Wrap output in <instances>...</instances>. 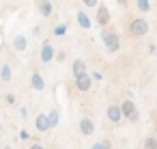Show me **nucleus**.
I'll list each match as a JSON object with an SVG mask.
<instances>
[{
	"mask_svg": "<svg viewBox=\"0 0 157 149\" xmlns=\"http://www.w3.org/2000/svg\"><path fill=\"white\" fill-rule=\"evenodd\" d=\"M13 48L20 50V52H24V50H26V37H24V35H17V37L13 39Z\"/></svg>",
	"mask_w": 157,
	"mask_h": 149,
	"instance_id": "13",
	"label": "nucleus"
},
{
	"mask_svg": "<svg viewBox=\"0 0 157 149\" xmlns=\"http://www.w3.org/2000/svg\"><path fill=\"white\" fill-rule=\"evenodd\" d=\"M144 149H157V136H146Z\"/></svg>",
	"mask_w": 157,
	"mask_h": 149,
	"instance_id": "15",
	"label": "nucleus"
},
{
	"mask_svg": "<svg viewBox=\"0 0 157 149\" xmlns=\"http://www.w3.org/2000/svg\"><path fill=\"white\" fill-rule=\"evenodd\" d=\"M5 99H7V104H15V95H13V93H7Z\"/></svg>",
	"mask_w": 157,
	"mask_h": 149,
	"instance_id": "21",
	"label": "nucleus"
},
{
	"mask_svg": "<svg viewBox=\"0 0 157 149\" xmlns=\"http://www.w3.org/2000/svg\"><path fill=\"white\" fill-rule=\"evenodd\" d=\"M37 9H39L41 18H50L52 15V2L50 0H37Z\"/></svg>",
	"mask_w": 157,
	"mask_h": 149,
	"instance_id": "8",
	"label": "nucleus"
},
{
	"mask_svg": "<svg viewBox=\"0 0 157 149\" xmlns=\"http://www.w3.org/2000/svg\"><path fill=\"white\" fill-rule=\"evenodd\" d=\"M105 117H108V121H112V123H118V121L123 119V110H121V106H116V104H110V106H108V110H105Z\"/></svg>",
	"mask_w": 157,
	"mask_h": 149,
	"instance_id": "5",
	"label": "nucleus"
},
{
	"mask_svg": "<svg viewBox=\"0 0 157 149\" xmlns=\"http://www.w3.org/2000/svg\"><path fill=\"white\" fill-rule=\"evenodd\" d=\"M30 84H33L35 91H43V89H45V82H43V78H41L37 71H33V76H30Z\"/></svg>",
	"mask_w": 157,
	"mask_h": 149,
	"instance_id": "11",
	"label": "nucleus"
},
{
	"mask_svg": "<svg viewBox=\"0 0 157 149\" xmlns=\"http://www.w3.org/2000/svg\"><path fill=\"white\" fill-rule=\"evenodd\" d=\"M56 37H63V33H67V24H60V26H56Z\"/></svg>",
	"mask_w": 157,
	"mask_h": 149,
	"instance_id": "19",
	"label": "nucleus"
},
{
	"mask_svg": "<svg viewBox=\"0 0 157 149\" xmlns=\"http://www.w3.org/2000/svg\"><path fill=\"white\" fill-rule=\"evenodd\" d=\"M35 125H37V130L39 132H48L52 125H50V119H48V115H39L37 117V121H35Z\"/></svg>",
	"mask_w": 157,
	"mask_h": 149,
	"instance_id": "10",
	"label": "nucleus"
},
{
	"mask_svg": "<svg viewBox=\"0 0 157 149\" xmlns=\"http://www.w3.org/2000/svg\"><path fill=\"white\" fill-rule=\"evenodd\" d=\"M65 58H67V52H65V50H60V52L56 54V61H65Z\"/></svg>",
	"mask_w": 157,
	"mask_h": 149,
	"instance_id": "20",
	"label": "nucleus"
},
{
	"mask_svg": "<svg viewBox=\"0 0 157 149\" xmlns=\"http://www.w3.org/2000/svg\"><path fill=\"white\" fill-rule=\"evenodd\" d=\"M101 39H103L108 52H118V48H121V39H118V35H116L114 30H103V33H101Z\"/></svg>",
	"mask_w": 157,
	"mask_h": 149,
	"instance_id": "2",
	"label": "nucleus"
},
{
	"mask_svg": "<svg viewBox=\"0 0 157 149\" xmlns=\"http://www.w3.org/2000/svg\"><path fill=\"white\" fill-rule=\"evenodd\" d=\"M90 84H93V78H90L88 74H82L80 78H75V87H78V91H88Z\"/></svg>",
	"mask_w": 157,
	"mask_h": 149,
	"instance_id": "6",
	"label": "nucleus"
},
{
	"mask_svg": "<svg viewBox=\"0 0 157 149\" xmlns=\"http://www.w3.org/2000/svg\"><path fill=\"white\" fill-rule=\"evenodd\" d=\"M48 119H50V125L54 127V125L58 123V112H56V110H54V112H50V117H48Z\"/></svg>",
	"mask_w": 157,
	"mask_h": 149,
	"instance_id": "18",
	"label": "nucleus"
},
{
	"mask_svg": "<svg viewBox=\"0 0 157 149\" xmlns=\"http://www.w3.org/2000/svg\"><path fill=\"white\" fill-rule=\"evenodd\" d=\"M138 9L142 13H148L151 11V0H138Z\"/></svg>",
	"mask_w": 157,
	"mask_h": 149,
	"instance_id": "16",
	"label": "nucleus"
},
{
	"mask_svg": "<svg viewBox=\"0 0 157 149\" xmlns=\"http://www.w3.org/2000/svg\"><path fill=\"white\" fill-rule=\"evenodd\" d=\"M56 54H54V48H52V43H43V48H41V61L43 63H48V61H52Z\"/></svg>",
	"mask_w": 157,
	"mask_h": 149,
	"instance_id": "9",
	"label": "nucleus"
},
{
	"mask_svg": "<svg viewBox=\"0 0 157 149\" xmlns=\"http://www.w3.org/2000/svg\"><path fill=\"white\" fill-rule=\"evenodd\" d=\"M30 149H43V147H41L39 143H33V145H30Z\"/></svg>",
	"mask_w": 157,
	"mask_h": 149,
	"instance_id": "24",
	"label": "nucleus"
},
{
	"mask_svg": "<svg viewBox=\"0 0 157 149\" xmlns=\"http://www.w3.org/2000/svg\"><path fill=\"white\" fill-rule=\"evenodd\" d=\"M95 18H97V24H99V26H108L110 20H112V18H110V9H108L105 5H99V7H97V15H95Z\"/></svg>",
	"mask_w": 157,
	"mask_h": 149,
	"instance_id": "4",
	"label": "nucleus"
},
{
	"mask_svg": "<svg viewBox=\"0 0 157 149\" xmlns=\"http://www.w3.org/2000/svg\"><path fill=\"white\" fill-rule=\"evenodd\" d=\"M5 149H13V147H9V145H7V147H5Z\"/></svg>",
	"mask_w": 157,
	"mask_h": 149,
	"instance_id": "26",
	"label": "nucleus"
},
{
	"mask_svg": "<svg viewBox=\"0 0 157 149\" xmlns=\"http://www.w3.org/2000/svg\"><path fill=\"white\" fill-rule=\"evenodd\" d=\"M121 110H123V117L127 119V121H138L140 119V112H138V108H136V104L131 102V99H127V102H123L121 104Z\"/></svg>",
	"mask_w": 157,
	"mask_h": 149,
	"instance_id": "3",
	"label": "nucleus"
},
{
	"mask_svg": "<svg viewBox=\"0 0 157 149\" xmlns=\"http://www.w3.org/2000/svg\"><path fill=\"white\" fill-rule=\"evenodd\" d=\"M146 33H148V22H146L144 18L131 20V24H129V35H131V37H142V35H146Z\"/></svg>",
	"mask_w": 157,
	"mask_h": 149,
	"instance_id": "1",
	"label": "nucleus"
},
{
	"mask_svg": "<svg viewBox=\"0 0 157 149\" xmlns=\"http://www.w3.org/2000/svg\"><path fill=\"white\" fill-rule=\"evenodd\" d=\"M82 74H86V63H84L82 58H75V61H73V76L80 78Z\"/></svg>",
	"mask_w": 157,
	"mask_h": 149,
	"instance_id": "12",
	"label": "nucleus"
},
{
	"mask_svg": "<svg viewBox=\"0 0 157 149\" xmlns=\"http://www.w3.org/2000/svg\"><path fill=\"white\" fill-rule=\"evenodd\" d=\"M0 80H11V69H9V65H2V71H0Z\"/></svg>",
	"mask_w": 157,
	"mask_h": 149,
	"instance_id": "17",
	"label": "nucleus"
},
{
	"mask_svg": "<svg viewBox=\"0 0 157 149\" xmlns=\"http://www.w3.org/2000/svg\"><path fill=\"white\" fill-rule=\"evenodd\" d=\"M86 7H97V0H82Z\"/></svg>",
	"mask_w": 157,
	"mask_h": 149,
	"instance_id": "22",
	"label": "nucleus"
},
{
	"mask_svg": "<svg viewBox=\"0 0 157 149\" xmlns=\"http://www.w3.org/2000/svg\"><path fill=\"white\" fill-rule=\"evenodd\" d=\"M148 52H151V54H157V46L151 43V46H148Z\"/></svg>",
	"mask_w": 157,
	"mask_h": 149,
	"instance_id": "23",
	"label": "nucleus"
},
{
	"mask_svg": "<svg viewBox=\"0 0 157 149\" xmlns=\"http://www.w3.org/2000/svg\"><path fill=\"white\" fill-rule=\"evenodd\" d=\"M78 24H80L82 28H90V20H88V15L80 11V13H78Z\"/></svg>",
	"mask_w": 157,
	"mask_h": 149,
	"instance_id": "14",
	"label": "nucleus"
},
{
	"mask_svg": "<svg viewBox=\"0 0 157 149\" xmlns=\"http://www.w3.org/2000/svg\"><path fill=\"white\" fill-rule=\"evenodd\" d=\"M80 132L84 134V136H90L93 132H95V123L88 119V117H84V119H80Z\"/></svg>",
	"mask_w": 157,
	"mask_h": 149,
	"instance_id": "7",
	"label": "nucleus"
},
{
	"mask_svg": "<svg viewBox=\"0 0 157 149\" xmlns=\"http://www.w3.org/2000/svg\"><path fill=\"white\" fill-rule=\"evenodd\" d=\"M116 2H118L121 7H127V2H129V0H116Z\"/></svg>",
	"mask_w": 157,
	"mask_h": 149,
	"instance_id": "25",
	"label": "nucleus"
}]
</instances>
